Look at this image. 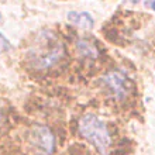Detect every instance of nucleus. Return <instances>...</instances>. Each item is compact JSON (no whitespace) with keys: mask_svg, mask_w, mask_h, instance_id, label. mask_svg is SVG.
<instances>
[{"mask_svg":"<svg viewBox=\"0 0 155 155\" xmlns=\"http://www.w3.org/2000/svg\"><path fill=\"white\" fill-rule=\"evenodd\" d=\"M103 82L110 87V90L114 93L117 99L126 97L127 93H128V81L121 72H117V71L109 72L103 78Z\"/></svg>","mask_w":155,"mask_h":155,"instance_id":"20e7f679","label":"nucleus"},{"mask_svg":"<svg viewBox=\"0 0 155 155\" xmlns=\"http://www.w3.org/2000/svg\"><path fill=\"white\" fill-rule=\"evenodd\" d=\"M28 143L34 151L40 155L52 154L55 147V138L48 127L35 124L28 133Z\"/></svg>","mask_w":155,"mask_h":155,"instance_id":"7ed1b4c3","label":"nucleus"},{"mask_svg":"<svg viewBox=\"0 0 155 155\" xmlns=\"http://www.w3.org/2000/svg\"><path fill=\"white\" fill-rule=\"evenodd\" d=\"M79 133L94 145L102 155H106L111 145V137L107 126L94 114H86L79 121Z\"/></svg>","mask_w":155,"mask_h":155,"instance_id":"f257e3e1","label":"nucleus"},{"mask_svg":"<svg viewBox=\"0 0 155 155\" xmlns=\"http://www.w3.org/2000/svg\"><path fill=\"white\" fill-rule=\"evenodd\" d=\"M10 49V42H8V40L6 37H3L2 34H0V54L6 52V51H8Z\"/></svg>","mask_w":155,"mask_h":155,"instance_id":"0eeeda50","label":"nucleus"},{"mask_svg":"<svg viewBox=\"0 0 155 155\" xmlns=\"http://www.w3.org/2000/svg\"><path fill=\"white\" fill-rule=\"evenodd\" d=\"M150 6H151V7L155 10V2H152V3H150Z\"/></svg>","mask_w":155,"mask_h":155,"instance_id":"6e6552de","label":"nucleus"},{"mask_svg":"<svg viewBox=\"0 0 155 155\" xmlns=\"http://www.w3.org/2000/svg\"><path fill=\"white\" fill-rule=\"evenodd\" d=\"M64 55V47L52 35L41 37L38 44L34 47V51L30 54L33 66L37 69H47L57 64Z\"/></svg>","mask_w":155,"mask_h":155,"instance_id":"f03ea898","label":"nucleus"},{"mask_svg":"<svg viewBox=\"0 0 155 155\" xmlns=\"http://www.w3.org/2000/svg\"><path fill=\"white\" fill-rule=\"evenodd\" d=\"M68 20L72 24L81 27V28L89 30L93 27V18L87 13H79V12H69L68 13Z\"/></svg>","mask_w":155,"mask_h":155,"instance_id":"39448f33","label":"nucleus"},{"mask_svg":"<svg viewBox=\"0 0 155 155\" xmlns=\"http://www.w3.org/2000/svg\"><path fill=\"white\" fill-rule=\"evenodd\" d=\"M76 48H78V51H79V54L83 55V57H86V58H96L99 54L96 47H94L93 44H90L89 41H86V40L78 41Z\"/></svg>","mask_w":155,"mask_h":155,"instance_id":"423d86ee","label":"nucleus"}]
</instances>
